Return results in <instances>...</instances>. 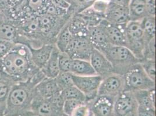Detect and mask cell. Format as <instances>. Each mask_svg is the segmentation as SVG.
Instances as JSON below:
<instances>
[{
  "label": "cell",
  "instance_id": "1",
  "mask_svg": "<svg viewBox=\"0 0 156 116\" xmlns=\"http://www.w3.org/2000/svg\"><path fill=\"white\" fill-rule=\"evenodd\" d=\"M40 70L33 64L30 49L25 44L16 43L0 59V78L13 84L27 81Z\"/></svg>",
  "mask_w": 156,
  "mask_h": 116
},
{
  "label": "cell",
  "instance_id": "2",
  "mask_svg": "<svg viewBox=\"0 0 156 116\" xmlns=\"http://www.w3.org/2000/svg\"><path fill=\"white\" fill-rule=\"evenodd\" d=\"M45 77L40 70L27 81L13 84L7 97L4 114L22 115L30 110L34 87Z\"/></svg>",
  "mask_w": 156,
  "mask_h": 116
},
{
  "label": "cell",
  "instance_id": "3",
  "mask_svg": "<svg viewBox=\"0 0 156 116\" xmlns=\"http://www.w3.org/2000/svg\"><path fill=\"white\" fill-rule=\"evenodd\" d=\"M98 51L107 58L113 67L114 73L124 76L132 66L140 62L125 46L107 45Z\"/></svg>",
  "mask_w": 156,
  "mask_h": 116
},
{
  "label": "cell",
  "instance_id": "4",
  "mask_svg": "<svg viewBox=\"0 0 156 116\" xmlns=\"http://www.w3.org/2000/svg\"><path fill=\"white\" fill-rule=\"evenodd\" d=\"M123 76L125 90L135 92L150 90L156 88V81L147 75L140 62L132 66Z\"/></svg>",
  "mask_w": 156,
  "mask_h": 116
},
{
  "label": "cell",
  "instance_id": "5",
  "mask_svg": "<svg viewBox=\"0 0 156 116\" xmlns=\"http://www.w3.org/2000/svg\"><path fill=\"white\" fill-rule=\"evenodd\" d=\"M126 47L139 60L144 59L146 41L140 21H129L125 29Z\"/></svg>",
  "mask_w": 156,
  "mask_h": 116
},
{
  "label": "cell",
  "instance_id": "6",
  "mask_svg": "<svg viewBox=\"0 0 156 116\" xmlns=\"http://www.w3.org/2000/svg\"><path fill=\"white\" fill-rule=\"evenodd\" d=\"M72 79L73 85L85 95L86 104L98 97V90L103 79L100 76H79L72 74Z\"/></svg>",
  "mask_w": 156,
  "mask_h": 116
},
{
  "label": "cell",
  "instance_id": "7",
  "mask_svg": "<svg viewBox=\"0 0 156 116\" xmlns=\"http://www.w3.org/2000/svg\"><path fill=\"white\" fill-rule=\"evenodd\" d=\"M138 104L134 94L125 90L118 95L114 100V116H137Z\"/></svg>",
  "mask_w": 156,
  "mask_h": 116
},
{
  "label": "cell",
  "instance_id": "8",
  "mask_svg": "<svg viewBox=\"0 0 156 116\" xmlns=\"http://www.w3.org/2000/svg\"><path fill=\"white\" fill-rule=\"evenodd\" d=\"M125 90L124 76L112 73L102 79L98 90V96H107L115 99Z\"/></svg>",
  "mask_w": 156,
  "mask_h": 116
},
{
  "label": "cell",
  "instance_id": "9",
  "mask_svg": "<svg viewBox=\"0 0 156 116\" xmlns=\"http://www.w3.org/2000/svg\"><path fill=\"white\" fill-rule=\"evenodd\" d=\"M94 47L87 37H73L66 52L72 59L90 60L91 52Z\"/></svg>",
  "mask_w": 156,
  "mask_h": 116
},
{
  "label": "cell",
  "instance_id": "10",
  "mask_svg": "<svg viewBox=\"0 0 156 116\" xmlns=\"http://www.w3.org/2000/svg\"><path fill=\"white\" fill-rule=\"evenodd\" d=\"M98 25L104 31L109 44L126 46L125 26H119L103 19Z\"/></svg>",
  "mask_w": 156,
  "mask_h": 116
},
{
  "label": "cell",
  "instance_id": "11",
  "mask_svg": "<svg viewBox=\"0 0 156 116\" xmlns=\"http://www.w3.org/2000/svg\"><path fill=\"white\" fill-rule=\"evenodd\" d=\"M104 19L116 25L125 26L130 21L128 7L110 2L104 13Z\"/></svg>",
  "mask_w": 156,
  "mask_h": 116
},
{
  "label": "cell",
  "instance_id": "12",
  "mask_svg": "<svg viewBox=\"0 0 156 116\" xmlns=\"http://www.w3.org/2000/svg\"><path fill=\"white\" fill-rule=\"evenodd\" d=\"M115 99L107 96H98L87 104L94 116H114Z\"/></svg>",
  "mask_w": 156,
  "mask_h": 116
},
{
  "label": "cell",
  "instance_id": "13",
  "mask_svg": "<svg viewBox=\"0 0 156 116\" xmlns=\"http://www.w3.org/2000/svg\"><path fill=\"white\" fill-rule=\"evenodd\" d=\"M89 61L96 74L102 78L114 73L109 60L102 52L94 48L91 52Z\"/></svg>",
  "mask_w": 156,
  "mask_h": 116
},
{
  "label": "cell",
  "instance_id": "14",
  "mask_svg": "<svg viewBox=\"0 0 156 116\" xmlns=\"http://www.w3.org/2000/svg\"><path fill=\"white\" fill-rule=\"evenodd\" d=\"M61 92L55 78H44L36 85L34 89V97L49 99Z\"/></svg>",
  "mask_w": 156,
  "mask_h": 116
},
{
  "label": "cell",
  "instance_id": "15",
  "mask_svg": "<svg viewBox=\"0 0 156 116\" xmlns=\"http://www.w3.org/2000/svg\"><path fill=\"white\" fill-rule=\"evenodd\" d=\"M54 45V44H45L37 48L28 46L30 51L33 63L39 70H41L46 65L51 56Z\"/></svg>",
  "mask_w": 156,
  "mask_h": 116
},
{
  "label": "cell",
  "instance_id": "16",
  "mask_svg": "<svg viewBox=\"0 0 156 116\" xmlns=\"http://www.w3.org/2000/svg\"><path fill=\"white\" fill-rule=\"evenodd\" d=\"M30 110L43 116H57L62 110L56 107L49 99L34 97Z\"/></svg>",
  "mask_w": 156,
  "mask_h": 116
},
{
  "label": "cell",
  "instance_id": "17",
  "mask_svg": "<svg viewBox=\"0 0 156 116\" xmlns=\"http://www.w3.org/2000/svg\"><path fill=\"white\" fill-rule=\"evenodd\" d=\"M0 39L14 43H22V37L12 20L7 19L0 24Z\"/></svg>",
  "mask_w": 156,
  "mask_h": 116
},
{
  "label": "cell",
  "instance_id": "18",
  "mask_svg": "<svg viewBox=\"0 0 156 116\" xmlns=\"http://www.w3.org/2000/svg\"><path fill=\"white\" fill-rule=\"evenodd\" d=\"M68 23L69 30L73 37L87 38L88 26L78 14L72 15Z\"/></svg>",
  "mask_w": 156,
  "mask_h": 116
},
{
  "label": "cell",
  "instance_id": "19",
  "mask_svg": "<svg viewBox=\"0 0 156 116\" xmlns=\"http://www.w3.org/2000/svg\"><path fill=\"white\" fill-rule=\"evenodd\" d=\"M87 38L93 47L98 50L109 45L104 31L98 25L88 26Z\"/></svg>",
  "mask_w": 156,
  "mask_h": 116
},
{
  "label": "cell",
  "instance_id": "20",
  "mask_svg": "<svg viewBox=\"0 0 156 116\" xmlns=\"http://www.w3.org/2000/svg\"><path fill=\"white\" fill-rule=\"evenodd\" d=\"M59 51L54 45L51 56L46 65L40 70L46 78H55L60 72L58 66Z\"/></svg>",
  "mask_w": 156,
  "mask_h": 116
},
{
  "label": "cell",
  "instance_id": "21",
  "mask_svg": "<svg viewBox=\"0 0 156 116\" xmlns=\"http://www.w3.org/2000/svg\"><path fill=\"white\" fill-rule=\"evenodd\" d=\"M147 0H130L128 6L130 20L141 21L147 16L146 4Z\"/></svg>",
  "mask_w": 156,
  "mask_h": 116
},
{
  "label": "cell",
  "instance_id": "22",
  "mask_svg": "<svg viewBox=\"0 0 156 116\" xmlns=\"http://www.w3.org/2000/svg\"><path fill=\"white\" fill-rule=\"evenodd\" d=\"M70 72L72 74L79 76L97 75L90 61L82 59H72Z\"/></svg>",
  "mask_w": 156,
  "mask_h": 116
},
{
  "label": "cell",
  "instance_id": "23",
  "mask_svg": "<svg viewBox=\"0 0 156 116\" xmlns=\"http://www.w3.org/2000/svg\"><path fill=\"white\" fill-rule=\"evenodd\" d=\"M155 90L156 89H152L133 92L138 106L155 109Z\"/></svg>",
  "mask_w": 156,
  "mask_h": 116
},
{
  "label": "cell",
  "instance_id": "24",
  "mask_svg": "<svg viewBox=\"0 0 156 116\" xmlns=\"http://www.w3.org/2000/svg\"><path fill=\"white\" fill-rule=\"evenodd\" d=\"M69 21V20H68ZM68 22L58 33L54 44L60 52H65L73 37L68 28Z\"/></svg>",
  "mask_w": 156,
  "mask_h": 116
},
{
  "label": "cell",
  "instance_id": "25",
  "mask_svg": "<svg viewBox=\"0 0 156 116\" xmlns=\"http://www.w3.org/2000/svg\"><path fill=\"white\" fill-rule=\"evenodd\" d=\"M146 43L156 38V18L153 16H147L140 21Z\"/></svg>",
  "mask_w": 156,
  "mask_h": 116
},
{
  "label": "cell",
  "instance_id": "26",
  "mask_svg": "<svg viewBox=\"0 0 156 116\" xmlns=\"http://www.w3.org/2000/svg\"><path fill=\"white\" fill-rule=\"evenodd\" d=\"M61 95L63 99H75L86 103L85 95L75 85L61 91Z\"/></svg>",
  "mask_w": 156,
  "mask_h": 116
},
{
  "label": "cell",
  "instance_id": "27",
  "mask_svg": "<svg viewBox=\"0 0 156 116\" xmlns=\"http://www.w3.org/2000/svg\"><path fill=\"white\" fill-rule=\"evenodd\" d=\"M55 79L61 91L74 85L72 79V74L71 72L60 71Z\"/></svg>",
  "mask_w": 156,
  "mask_h": 116
},
{
  "label": "cell",
  "instance_id": "28",
  "mask_svg": "<svg viewBox=\"0 0 156 116\" xmlns=\"http://www.w3.org/2000/svg\"><path fill=\"white\" fill-rule=\"evenodd\" d=\"M13 84L9 80L0 78V105L5 107L7 97Z\"/></svg>",
  "mask_w": 156,
  "mask_h": 116
},
{
  "label": "cell",
  "instance_id": "29",
  "mask_svg": "<svg viewBox=\"0 0 156 116\" xmlns=\"http://www.w3.org/2000/svg\"><path fill=\"white\" fill-rule=\"evenodd\" d=\"M140 63L147 75L156 81V60L143 59L140 61Z\"/></svg>",
  "mask_w": 156,
  "mask_h": 116
},
{
  "label": "cell",
  "instance_id": "30",
  "mask_svg": "<svg viewBox=\"0 0 156 116\" xmlns=\"http://www.w3.org/2000/svg\"><path fill=\"white\" fill-rule=\"evenodd\" d=\"M72 59L66 52H60L58 55V66L60 71L70 72Z\"/></svg>",
  "mask_w": 156,
  "mask_h": 116
},
{
  "label": "cell",
  "instance_id": "31",
  "mask_svg": "<svg viewBox=\"0 0 156 116\" xmlns=\"http://www.w3.org/2000/svg\"><path fill=\"white\" fill-rule=\"evenodd\" d=\"M83 104H85L75 99H65L62 107V111L65 114L71 116L73 111L78 107Z\"/></svg>",
  "mask_w": 156,
  "mask_h": 116
},
{
  "label": "cell",
  "instance_id": "32",
  "mask_svg": "<svg viewBox=\"0 0 156 116\" xmlns=\"http://www.w3.org/2000/svg\"><path fill=\"white\" fill-rule=\"evenodd\" d=\"M156 38L151 39L145 44L144 52V59H149L156 60Z\"/></svg>",
  "mask_w": 156,
  "mask_h": 116
},
{
  "label": "cell",
  "instance_id": "33",
  "mask_svg": "<svg viewBox=\"0 0 156 116\" xmlns=\"http://www.w3.org/2000/svg\"><path fill=\"white\" fill-rule=\"evenodd\" d=\"M108 4V2H106L102 0H96L91 7L94 9V11L104 16V13L105 12Z\"/></svg>",
  "mask_w": 156,
  "mask_h": 116
},
{
  "label": "cell",
  "instance_id": "34",
  "mask_svg": "<svg viewBox=\"0 0 156 116\" xmlns=\"http://www.w3.org/2000/svg\"><path fill=\"white\" fill-rule=\"evenodd\" d=\"M16 43L0 39V59L4 56Z\"/></svg>",
  "mask_w": 156,
  "mask_h": 116
},
{
  "label": "cell",
  "instance_id": "35",
  "mask_svg": "<svg viewBox=\"0 0 156 116\" xmlns=\"http://www.w3.org/2000/svg\"><path fill=\"white\" fill-rule=\"evenodd\" d=\"M90 109L87 104H83L79 106L72 113L71 116H89Z\"/></svg>",
  "mask_w": 156,
  "mask_h": 116
},
{
  "label": "cell",
  "instance_id": "36",
  "mask_svg": "<svg viewBox=\"0 0 156 116\" xmlns=\"http://www.w3.org/2000/svg\"><path fill=\"white\" fill-rule=\"evenodd\" d=\"M137 116H155V109L138 106Z\"/></svg>",
  "mask_w": 156,
  "mask_h": 116
},
{
  "label": "cell",
  "instance_id": "37",
  "mask_svg": "<svg viewBox=\"0 0 156 116\" xmlns=\"http://www.w3.org/2000/svg\"><path fill=\"white\" fill-rule=\"evenodd\" d=\"M146 11L147 16H155L156 14V0H147L146 4Z\"/></svg>",
  "mask_w": 156,
  "mask_h": 116
},
{
  "label": "cell",
  "instance_id": "38",
  "mask_svg": "<svg viewBox=\"0 0 156 116\" xmlns=\"http://www.w3.org/2000/svg\"><path fill=\"white\" fill-rule=\"evenodd\" d=\"M51 1L55 6L67 11L71 7V5L68 2H66L65 0H51Z\"/></svg>",
  "mask_w": 156,
  "mask_h": 116
},
{
  "label": "cell",
  "instance_id": "39",
  "mask_svg": "<svg viewBox=\"0 0 156 116\" xmlns=\"http://www.w3.org/2000/svg\"><path fill=\"white\" fill-rule=\"evenodd\" d=\"M130 1V0H111L110 2L119 5L128 7Z\"/></svg>",
  "mask_w": 156,
  "mask_h": 116
},
{
  "label": "cell",
  "instance_id": "40",
  "mask_svg": "<svg viewBox=\"0 0 156 116\" xmlns=\"http://www.w3.org/2000/svg\"><path fill=\"white\" fill-rule=\"evenodd\" d=\"M23 116H41V114H39L38 113L33 111L32 110H29L26 111L25 112L23 113V114H22Z\"/></svg>",
  "mask_w": 156,
  "mask_h": 116
},
{
  "label": "cell",
  "instance_id": "41",
  "mask_svg": "<svg viewBox=\"0 0 156 116\" xmlns=\"http://www.w3.org/2000/svg\"><path fill=\"white\" fill-rule=\"evenodd\" d=\"M5 109V107L0 105V116H3L4 115Z\"/></svg>",
  "mask_w": 156,
  "mask_h": 116
},
{
  "label": "cell",
  "instance_id": "42",
  "mask_svg": "<svg viewBox=\"0 0 156 116\" xmlns=\"http://www.w3.org/2000/svg\"><path fill=\"white\" fill-rule=\"evenodd\" d=\"M57 116H68V115H66V114H65L64 113H63L62 112V111H60L59 113L58 114V115Z\"/></svg>",
  "mask_w": 156,
  "mask_h": 116
},
{
  "label": "cell",
  "instance_id": "43",
  "mask_svg": "<svg viewBox=\"0 0 156 116\" xmlns=\"http://www.w3.org/2000/svg\"><path fill=\"white\" fill-rule=\"evenodd\" d=\"M3 116H23L22 115H16V116H13V115H8V114H4Z\"/></svg>",
  "mask_w": 156,
  "mask_h": 116
},
{
  "label": "cell",
  "instance_id": "44",
  "mask_svg": "<svg viewBox=\"0 0 156 116\" xmlns=\"http://www.w3.org/2000/svg\"><path fill=\"white\" fill-rule=\"evenodd\" d=\"M89 116H93V114H92V113L90 111V114H89Z\"/></svg>",
  "mask_w": 156,
  "mask_h": 116
},
{
  "label": "cell",
  "instance_id": "45",
  "mask_svg": "<svg viewBox=\"0 0 156 116\" xmlns=\"http://www.w3.org/2000/svg\"><path fill=\"white\" fill-rule=\"evenodd\" d=\"M102 1H106V2H110L111 1V0H102Z\"/></svg>",
  "mask_w": 156,
  "mask_h": 116
},
{
  "label": "cell",
  "instance_id": "46",
  "mask_svg": "<svg viewBox=\"0 0 156 116\" xmlns=\"http://www.w3.org/2000/svg\"><path fill=\"white\" fill-rule=\"evenodd\" d=\"M4 1H7V2H8L9 0H4Z\"/></svg>",
  "mask_w": 156,
  "mask_h": 116
}]
</instances>
